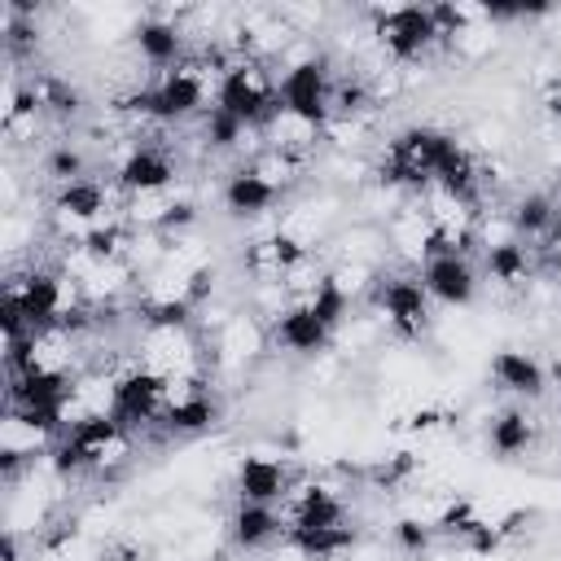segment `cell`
Listing matches in <instances>:
<instances>
[{
  "label": "cell",
  "mask_w": 561,
  "mask_h": 561,
  "mask_svg": "<svg viewBox=\"0 0 561 561\" xmlns=\"http://www.w3.org/2000/svg\"><path fill=\"white\" fill-rule=\"evenodd\" d=\"M368 18V35L381 48V57L399 70H412L416 61H425L438 44V26L430 4H373L364 9Z\"/></svg>",
  "instance_id": "obj_1"
},
{
  "label": "cell",
  "mask_w": 561,
  "mask_h": 561,
  "mask_svg": "<svg viewBox=\"0 0 561 561\" xmlns=\"http://www.w3.org/2000/svg\"><path fill=\"white\" fill-rule=\"evenodd\" d=\"M215 105L232 118H241L245 127L263 131L267 118L280 110V79L276 66L254 61V57H237L224 66L219 83H215Z\"/></svg>",
  "instance_id": "obj_2"
},
{
  "label": "cell",
  "mask_w": 561,
  "mask_h": 561,
  "mask_svg": "<svg viewBox=\"0 0 561 561\" xmlns=\"http://www.w3.org/2000/svg\"><path fill=\"white\" fill-rule=\"evenodd\" d=\"M272 324H263L254 311L237 307L210 337H206V355H210V381H228V377H245L254 373L267 355H272Z\"/></svg>",
  "instance_id": "obj_3"
},
{
  "label": "cell",
  "mask_w": 561,
  "mask_h": 561,
  "mask_svg": "<svg viewBox=\"0 0 561 561\" xmlns=\"http://www.w3.org/2000/svg\"><path fill=\"white\" fill-rule=\"evenodd\" d=\"M368 307L381 320V329H390L399 342H416L434 324V298L425 294L421 276L403 267H381V285Z\"/></svg>",
  "instance_id": "obj_4"
},
{
  "label": "cell",
  "mask_w": 561,
  "mask_h": 561,
  "mask_svg": "<svg viewBox=\"0 0 561 561\" xmlns=\"http://www.w3.org/2000/svg\"><path fill=\"white\" fill-rule=\"evenodd\" d=\"M131 53L145 70L162 75V70H175L193 48H188V35H184V22L180 18H167L162 9L136 18L131 26Z\"/></svg>",
  "instance_id": "obj_5"
},
{
  "label": "cell",
  "mask_w": 561,
  "mask_h": 561,
  "mask_svg": "<svg viewBox=\"0 0 561 561\" xmlns=\"http://www.w3.org/2000/svg\"><path fill=\"white\" fill-rule=\"evenodd\" d=\"M416 276L438 307H469L482 289V267L469 254H430Z\"/></svg>",
  "instance_id": "obj_6"
},
{
  "label": "cell",
  "mask_w": 561,
  "mask_h": 561,
  "mask_svg": "<svg viewBox=\"0 0 561 561\" xmlns=\"http://www.w3.org/2000/svg\"><path fill=\"white\" fill-rule=\"evenodd\" d=\"M486 373H491L495 390L517 403H539L548 394V364L526 346H495Z\"/></svg>",
  "instance_id": "obj_7"
},
{
  "label": "cell",
  "mask_w": 561,
  "mask_h": 561,
  "mask_svg": "<svg viewBox=\"0 0 561 561\" xmlns=\"http://www.w3.org/2000/svg\"><path fill=\"white\" fill-rule=\"evenodd\" d=\"M294 465L285 456H263V451H245L232 465V495L245 504H280L294 486Z\"/></svg>",
  "instance_id": "obj_8"
},
{
  "label": "cell",
  "mask_w": 561,
  "mask_h": 561,
  "mask_svg": "<svg viewBox=\"0 0 561 561\" xmlns=\"http://www.w3.org/2000/svg\"><path fill=\"white\" fill-rule=\"evenodd\" d=\"M285 197L276 193V188H267L245 162H237L228 175H224V184H219V206H224V215L228 219H237V224H259V219H267V215H276V206H280Z\"/></svg>",
  "instance_id": "obj_9"
},
{
  "label": "cell",
  "mask_w": 561,
  "mask_h": 561,
  "mask_svg": "<svg viewBox=\"0 0 561 561\" xmlns=\"http://www.w3.org/2000/svg\"><path fill=\"white\" fill-rule=\"evenodd\" d=\"M224 535L237 552H263V548H276L285 543V517L276 504H245L237 500L232 513L224 517Z\"/></svg>",
  "instance_id": "obj_10"
},
{
  "label": "cell",
  "mask_w": 561,
  "mask_h": 561,
  "mask_svg": "<svg viewBox=\"0 0 561 561\" xmlns=\"http://www.w3.org/2000/svg\"><path fill=\"white\" fill-rule=\"evenodd\" d=\"M543 438V421H535V412L526 403H508L500 412H491L486 421V447L500 456V460H522L539 447Z\"/></svg>",
  "instance_id": "obj_11"
},
{
  "label": "cell",
  "mask_w": 561,
  "mask_h": 561,
  "mask_svg": "<svg viewBox=\"0 0 561 561\" xmlns=\"http://www.w3.org/2000/svg\"><path fill=\"white\" fill-rule=\"evenodd\" d=\"M272 346L298 359H320L333 346V329L302 302H294L276 324H272Z\"/></svg>",
  "instance_id": "obj_12"
},
{
  "label": "cell",
  "mask_w": 561,
  "mask_h": 561,
  "mask_svg": "<svg viewBox=\"0 0 561 561\" xmlns=\"http://www.w3.org/2000/svg\"><path fill=\"white\" fill-rule=\"evenodd\" d=\"M219 421H224L219 394H215V390H202V394H193V399H184V403L162 408L153 434H162V438H202V434H210Z\"/></svg>",
  "instance_id": "obj_13"
},
{
  "label": "cell",
  "mask_w": 561,
  "mask_h": 561,
  "mask_svg": "<svg viewBox=\"0 0 561 561\" xmlns=\"http://www.w3.org/2000/svg\"><path fill=\"white\" fill-rule=\"evenodd\" d=\"M500 206L508 210L513 232H517V241H526V245H539V241L548 237V228L561 219L548 188H517V193H513L508 202H500Z\"/></svg>",
  "instance_id": "obj_14"
},
{
  "label": "cell",
  "mask_w": 561,
  "mask_h": 561,
  "mask_svg": "<svg viewBox=\"0 0 561 561\" xmlns=\"http://www.w3.org/2000/svg\"><path fill=\"white\" fill-rule=\"evenodd\" d=\"M259 136H263L267 149H285V153H298V158H311V162H316V149L324 145V127L302 118V114H294V110H285V105L267 118V127Z\"/></svg>",
  "instance_id": "obj_15"
},
{
  "label": "cell",
  "mask_w": 561,
  "mask_h": 561,
  "mask_svg": "<svg viewBox=\"0 0 561 561\" xmlns=\"http://www.w3.org/2000/svg\"><path fill=\"white\" fill-rule=\"evenodd\" d=\"M394 543H399V552H408V557H421V552H430V543L438 539L425 522H416V517H394Z\"/></svg>",
  "instance_id": "obj_16"
},
{
  "label": "cell",
  "mask_w": 561,
  "mask_h": 561,
  "mask_svg": "<svg viewBox=\"0 0 561 561\" xmlns=\"http://www.w3.org/2000/svg\"><path fill=\"white\" fill-rule=\"evenodd\" d=\"M535 250H539V259H543L548 272H561V219L548 228V237H543Z\"/></svg>",
  "instance_id": "obj_17"
}]
</instances>
